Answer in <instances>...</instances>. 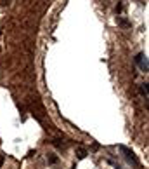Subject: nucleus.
<instances>
[{
	"mask_svg": "<svg viewBox=\"0 0 149 169\" xmlns=\"http://www.w3.org/2000/svg\"><path fill=\"white\" fill-rule=\"evenodd\" d=\"M135 63L139 65V68H140L142 72H146V73L149 72V63H148V58L144 56L142 52H139V54L135 56Z\"/></svg>",
	"mask_w": 149,
	"mask_h": 169,
	"instance_id": "nucleus-1",
	"label": "nucleus"
},
{
	"mask_svg": "<svg viewBox=\"0 0 149 169\" xmlns=\"http://www.w3.org/2000/svg\"><path fill=\"white\" fill-rule=\"evenodd\" d=\"M120 152H121V153L125 155V159H127L128 162H133V164L137 162V157H135V153H133V152H132L130 148H127L125 145H120Z\"/></svg>",
	"mask_w": 149,
	"mask_h": 169,
	"instance_id": "nucleus-2",
	"label": "nucleus"
},
{
	"mask_svg": "<svg viewBox=\"0 0 149 169\" xmlns=\"http://www.w3.org/2000/svg\"><path fill=\"white\" fill-rule=\"evenodd\" d=\"M116 23H118L120 26H125V28H130V26H132L130 21H128V19H125V18H121V16H118V18H116Z\"/></svg>",
	"mask_w": 149,
	"mask_h": 169,
	"instance_id": "nucleus-3",
	"label": "nucleus"
},
{
	"mask_svg": "<svg viewBox=\"0 0 149 169\" xmlns=\"http://www.w3.org/2000/svg\"><path fill=\"white\" fill-rule=\"evenodd\" d=\"M85 157H87V150H85L83 147H78V148H76V159L82 160V159H85Z\"/></svg>",
	"mask_w": 149,
	"mask_h": 169,
	"instance_id": "nucleus-4",
	"label": "nucleus"
},
{
	"mask_svg": "<svg viewBox=\"0 0 149 169\" xmlns=\"http://www.w3.org/2000/svg\"><path fill=\"white\" fill-rule=\"evenodd\" d=\"M148 86H149V84H142V86H139V93H140L142 98H146V99H148Z\"/></svg>",
	"mask_w": 149,
	"mask_h": 169,
	"instance_id": "nucleus-5",
	"label": "nucleus"
},
{
	"mask_svg": "<svg viewBox=\"0 0 149 169\" xmlns=\"http://www.w3.org/2000/svg\"><path fill=\"white\" fill-rule=\"evenodd\" d=\"M47 159H49V162H50V164H57V162H59V159H57L54 153H49V157H47Z\"/></svg>",
	"mask_w": 149,
	"mask_h": 169,
	"instance_id": "nucleus-6",
	"label": "nucleus"
},
{
	"mask_svg": "<svg viewBox=\"0 0 149 169\" xmlns=\"http://www.w3.org/2000/svg\"><path fill=\"white\" fill-rule=\"evenodd\" d=\"M4 159H5V157H4V153H0V168H2V164H4Z\"/></svg>",
	"mask_w": 149,
	"mask_h": 169,
	"instance_id": "nucleus-7",
	"label": "nucleus"
}]
</instances>
